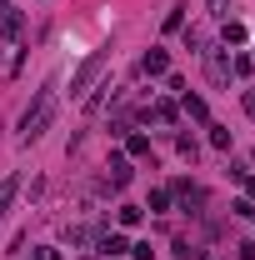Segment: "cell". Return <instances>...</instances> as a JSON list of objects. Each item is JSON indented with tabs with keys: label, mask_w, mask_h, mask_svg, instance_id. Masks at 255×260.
<instances>
[{
	"label": "cell",
	"mask_w": 255,
	"mask_h": 260,
	"mask_svg": "<svg viewBox=\"0 0 255 260\" xmlns=\"http://www.w3.org/2000/svg\"><path fill=\"white\" fill-rule=\"evenodd\" d=\"M250 70H255V55H235V60H230V75H240V80H245Z\"/></svg>",
	"instance_id": "cell-15"
},
{
	"label": "cell",
	"mask_w": 255,
	"mask_h": 260,
	"mask_svg": "<svg viewBox=\"0 0 255 260\" xmlns=\"http://www.w3.org/2000/svg\"><path fill=\"white\" fill-rule=\"evenodd\" d=\"M235 255H240V260H255V240H240V245H235Z\"/></svg>",
	"instance_id": "cell-21"
},
{
	"label": "cell",
	"mask_w": 255,
	"mask_h": 260,
	"mask_svg": "<svg viewBox=\"0 0 255 260\" xmlns=\"http://www.w3.org/2000/svg\"><path fill=\"white\" fill-rule=\"evenodd\" d=\"M175 150H180L185 160H195V140H190V135H180V140H175Z\"/></svg>",
	"instance_id": "cell-19"
},
{
	"label": "cell",
	"mask_w": 255,
	"mask_h": 260,
	"mask_svg": "<svg viewBox=\"0 0 255 260\" xmlns=\"http://www.w3.org/2000/svg\"><path fill=\"white\" fill-rule=\"evenodd\" d=\"M175 30H185V5H175V10L165 15V35H175Z\"/></svg>",
	"instance_id": "cell-12"
},
{
	"label": "cell",
	"mask_w": 255,
	"mask_h": 260,
	"mask_svg": "<svg viewBox=\"0 0 255 260\" xmlns=\"http://www.w3.org/2000/svg\"><path fill=\"white\" fill-rule=\"evenodd\" d=\"M205 10H210V20H225V0H205Z\"/></svg>",
	"instance_id": "cell-20"
},
{
	"label": "cell",
	"mask_w": 255,
	"mask_h": 260,
	"mask_svg": "<svg viewBox=\"0 0 255 260\" xmlns=\"http://www.w3.org/2000/svg\"><path fill=\"white\" fill-rule=\"evenodd\" d=\"M180 105H185V115H190V120H210L205 100H200V95H190V90H180Z\"/></svg>",
	"instance_id": "cell-9"
},
{
	"label": "cell",
	"mask_w": 255,
	"mask_h": 260,
	"mask_svg": "<svg viewBox=\"0 0 255 260\" xmlns=\"http://www.w3.org/2000/svg\"><path fill=\"white\" fill-rule=\"evenodd\" d=\"M95 250L105 260H115V255H125L130 245H125V235H120V230H105V235H95Z\"/></svg>",
	"instance_id": "cell-5"
},
{
	"label": "cell",
	"mask_w": 255,
	"mask_h": 260,
	"mask_svg": "<svg viewBox=\"0 0 255 260\" xmlns=\"http://www.w3.org/2000/svg\"><path fill=\"white\" fill-rule=\"evenodd\" d=\"M35 260H60V250H55V245H40V250H35Z\"/></svg>",
	"instance_id": "cell-22"
},
{
	"label": "cell",
	"mask_w": 255,
	"mask_h": 260,
	"mask_svg": "<svg viewBox=\"0 0 255 260\" xmlns=\"http://www.w3.org/2000/svg\"><path fill=\"white\" fill-rule=\"evenodd\" d=\"M245 35H250V30H245L240 20H225V30H220V45H225V50H230V45H245Z\"/></svg>",
	"instance_id": "cell-8"
},
{
	"label": "cell",
	"mask_w": 255,
	"mask_h": 260,
	"mask_svg": "<svg viewBox=\"0 0 255 260\" xmlns=\"http://www.w3.org/2000/svg\"><path fill=\"white\" fill-rule=\"evenodd\" d=\"M145 210H170V190H150V200H145Z\"/></svg>",
	"instance_id": "cell-16"
},
{
	"label": "cell",
	"mask_w": 255,
	"mask_h": 260,
	"mask_svg": "<svg viewBox=\"0 0 255 260\" xmlns=\"http://www.w3.org/2000/svg\"><path fill=\"white\" fill-rule=\"evenodd\" d=\"M130 250H135V260H155V250H150V245H130Z\"/></svg>",
	"instance_id": "cell-24"
},
{
	"label": "cell",
	"mask_w": 255,
	"mask_h": 260,
	"mask_svg": "<svg viewBox=\"0 0 255 260\" xmlns=\"http://www.w3.org/2000/svg\"><path fill=\"white\" fill-rule=\"evenodd\" d=\"M140 220H145V205H120V225H140Z\"/></svg>",
	"instance_id": "cell-11"
},
{
	"label": "cell",
	"mask_w": 255,
	"mask_h": 260,
	"mask_svg": "<svg viewBox=\"0 0 255 260\" xmlns=\"http://www.w3.org/2000/svg\"><path fill=\"white\" fill-rule=\"evenodd\" d=\"M175 260H205V255H200V250H195L190 240H175Z\"/></svg>",
	"instance_id": "cell-18"
},
{
	"label": "cell",
	"mask_w": 255,
	"mask_h": 260,
	"mask_svg": "<svg viewBox=\"0 0 255 260\" xmlns=\"http://www.w3.org/2000/svg\"><path fill=\"white\" fill-rule=\"evenodd\" d=\"M125 150L130 155H150V135H125Z\"/></svg>",
	"instance_id": "cell-13"
},
{
	"label": "cell",
	"mask_w": 255,
	"mask_h": 260,
	"mask_svg": "<svg viewBox=\"0 0 255 260\" xmlns=\"http://www.w3.org/2000/svg\"><path fill=\"white\" fill-rule=\"evenodd\" d=\"M200 55H205V75H210V85L225 90V85H230V50H225V45H205Z\"/></svg>",
	"instance_id": "cell-2"
},
{
	"label": "cell",
	"mask_w": 255,
	"mask_h": 260,
	"mask_svg": "<svg viewBox=\"0 0 255 260\" xmlns=\"http://www.w3.org/2000/svg\"><path fill=\"white\" fill-rule=\"evenodd\" d=\"M20 30H25V15H20V10H0V35H5V40H15Z\"/></svg>",
	"instance_id": "cell-7"
},
{
	"label": "cell",
	"mask_w": 255,
	"mask_h": 260,
	"mask_svg": "<svg viewBox=\"0 0 255 260\" xmlns=\"http://www.w3.org/2000/svg\"><path fill=\"white\" fill-rule=\"evenodd\" d=\"M105 65H110V50H95L90 60H85L80 70H75V75H70V95H80V90H90V85H95V75L105 70Z\"/></svg>",
	"instance_id": "cell-3"
},
{
	"label": "cell",
	"mask_w": 255,
	"mask_h": 260,
	"mask_svg": "<svg viewBox=\"0 0 255 260\" xmlns=\"http://www.w3.org/2000/svg\"><path fill=\"white\" fill-rule=\"evenodd\" d=\"M240 100H245V115H250V120H255V85H250V90H245V95H240Z\"/></svg>",
	"instance_id": "cell-23"
},
{
	"label": "cell",
	"mask_w": 255,
	"mask_h": 260,
	"mask_svg": "<svg viewBox=\"0 0 255 260\" xmlns=\"http://www.w3.org/2000/svg\"><path fill=\"white\" fill-rule=\"evenodd\" d=\"M50 120H55V80H45V90L35 95V105L20 115V140H25V145L40 140V135L50 130Z\"/></svg>",
	"instance_id": "cell-1"
},
{
	"label": "cell",
	"mask_w": 255,
	"mask_h": 260,
	"mask_svg": "<svg viewBox=\"0 0 255 260\" xmlns=\"http://www.w3.org/2000/svg\"><path fill=\"white\" fill-rule=\"evenodd\" d=\"M0 10H10V0H0Z\"/></svg>",
	"instance_id": "cell-26"
},
{
	"label": "cell",
	"mask_w": 255,
	"mask_h": 260,
	"mask_svg": "<svg viewBox=\"0 0 255 260\" xmlns=\"http://www.w3.org/2000/svg\"><path fill=\"white\" fill-rule=\"evenodd\" d=\"M245 195H250V200H255V175H245Z\"/></svg>",
	"instance_id": "cell-25"
},
{
	"label": "cell",
	"mask_w": 255,
	"mask_h": 260,
	"mask_svg": "<svg viewBox=\"0 0 255 260\" xmlns=\"http://www.w3.org/2000/svg\"><path fill=\"white\" fill-rule=\"evenodd\" d=\"M150 115H155L160 125H175V105H170V100H155V110H150Z\"/></svg>",
	"instance_id": "cell-14"
},
{
	"label": "cell",
	"mask_w": 255,
	"mask_h": 260,
	"mask_svg": "<svg viewBox=\"0 0 255 260\" xmlns=\"http://www.w3.org/2000/svg\"><path fill=\"white\" fill-rule=\"evenodd\" d=\"M140 70H145V75H170V55H165V50H145Z\"/></svg>",
	"instance_id": "cell-6"
},
{
	"label": "cell",
	"mask_w": 255,
	"mask_h": 260,
	"mask_svg": "<svg viewBox=\"0 0 255 260\" xmlns=\"http://www.w3.org/2000/svg\"><path fill=\"white\" fill-rule=\"evenodd\" d=\"M210 145H215V150H230V130H225V125H210Z\"/></svg>",
	"instance_id": "cell-17"
},
{
	"label": "cell",
	"mask_w": 255,
	"mask_h": 260,
	"mask_svg": "<svg viewBox=\"0 0 255 260\" xmlns=\"http://www.w3.org/2000/svg\"><path fill=\"white\" fill-rule=\"evenodd\" d=\"M105 185H110V190H125V185H130V160L120 155V150H115L110 165H105Z\"/></svg>",
	"instance_id": "cell-4"
},
{
	"label": "cell",
	"mask_w": 255,
	"mask_h": 260,
	"mask_svg": "<svg viewBox=\"0 0 255 260\" xmlns=\"http://www.w3.org/2000/svg\"><path fill=\"white\" fill-rule=\"evenodd\" d=\"M20 195V175H10L5 185H0V220H5V210H10V200Z\"/></svg>",
	"instance_id": "cell-10"
}]
</instances>
